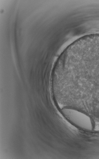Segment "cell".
<instances>
[{"label":"cell","mask_w":99,"mask_h":159,"mask_svg":"<svg viewBox=\"0 0 99 159\" xmlns=\"http://www.w3.org/2000/svg\"><path fill=\"white\" fill-rule=\"evenodd\" d=\"M62 112L71 122L78 127L88 130L92 129V126L90 119L85 114L75 110L68 108L63 109Z\"/></svg>","instance_id":"1"}]
</instances>
